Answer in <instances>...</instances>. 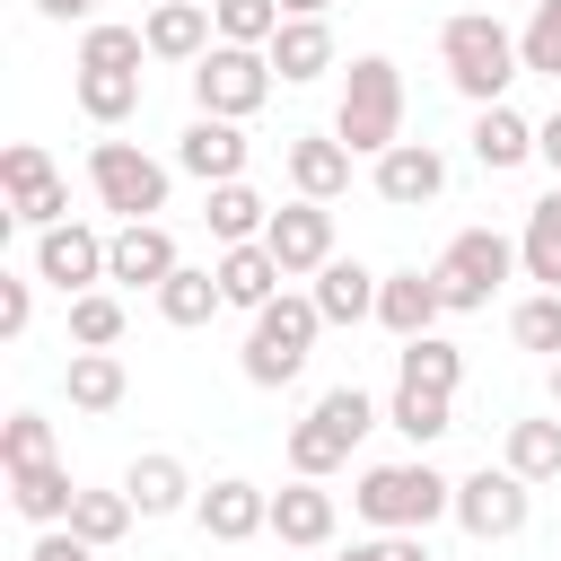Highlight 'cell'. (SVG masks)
I'll list each match as a JSON object with an SVG mask.
<instances>
[{
    "mask_svg": "<svg viewBox=\"0 0 561 561\" xmlns=\"http://www.w3.org/2000/svg\"><path fill=\"white\" fill-rule=\"evenodd\" d=\"M202 9H210V0H202Z\"/></svg>",
    "mask_w": 561,
    "mask_h": 561,
    "instance_id": "cell-50",
    "label": "cell"
},
{
    "mask_svg": "<svg viewBox=\"0 0 561 561\" xmlns=\"http://www.w3.org/2000/svg\"><path fill=\"white\" fill-rule=\"evenodd\" d=\"M517 9H535V0H517Z\"/></svg>",
    "mask_w": 561,
    "mask_h": 561,
    "instance_id": "cell-49",
    "label": "cell"
},
{
    "mask_svg": "<svg viewBox=\"0 0 561 561\" xmlns=\"http://www.w3.org/2000/svg\"><path fill=\"white\" fill-rule=\"evenodd\" d=\"M473 158H482L491 175L526 167V158H535V123H526L517 105H473Z\"/></svg>",
    "mask_w": 561,
    "mask_h": 561,
    "instance_id": "cell-24",
    "label": "cell"
},
{
    "mask_svg": "<svg viewBox=\"0 0 561 561\" xmlns=\"http://www.w3.org/2000/svg\"><path fill=\"white\" fill-rule=\"evenodd\" d=\"M123 491H131V508H140V517H175V508L193 500V473H184V456H167V447H149V456H131V473H123Z\"/></svg>",
    "mask_w": 561,
    "mask_h": 561,
    "instance_id": "cell-22",
    "label": "cell"
},
{
    "mask_svg": "<svg viewBox=\"0 0 561 561\" xmlns=\"http://www.w3.org/2000/svg\"><path fill=\"white\" fill-rule=\"evenodd\" d=\"M0 465H9V473H18V465H53V421H44V412H9Z\"/></svg>",
    "mask_w": 561,
    "mask_h": 561,
    "instance_id": "cell-40",
    "label": "cell"
},
{
    "mask_svg": "<svg viewBox=\"0 0 561 561\" xmlns=\"http://www.w3.org/2000/svg\"><path fill=\"white\" fill-rule=\"evenodd\" d=\"M272 535H280V543H298V552L333 543V491H316L307 473H298L289 491H272Z\"/></svg>",
    "mask_w": 561,
    "mask_h": 561,
    "instance_id": "cell-23",
    "label": "cell"
},
{
    "mask_svg": "<svg viewBox=\"0 0 561 561\" xmlns=\"http://www.w3.org/2000/svg\"><path fill=\"white\" fill-rule=\"evenodd\" d=\"M552 412H561V359H552Z\"/></svg>",
    "mask_w": 561,
    "mask_h": 561,
    "instance_id": "cell-48",
    "label": "cell"
},
{
    "mask_svg": "<svg viewBox=\"0 0 561 561\" xmlns=\"http://www.w3.org/2000/svg\"><path fill=\"white\" fill-rule=\"evenodd\" d=\"M438 316H447V298H438V272H386V280H377V324H386L394 342H412V333H438Z\"/></svg>",
    "mask_w": 561,
    "mask_h": 561,
    "instance_id": "cell-15",
    "label": "cell"
},
{
    "mask_svg": "<svg viewBox=\"0 0 561 561\" xmlns=\"http://www.w3.org/2000/svg\"><path fill=\"white\" fill-rule=\"evenodd\" d=\"M438 193H447V158H438L430 140H394V149L377 158V202L421 210V202H438Z\"/></svg>",
    "mask_w": 561,
    "mask_h": 561,
    "instance_id": "cell-14",
    "label": "cell"
},
{
    "mask_svg": "<svg viewBox=\"0 0 561 561\" xmlns=\"http://www.w3.org/2000/svg\"><path fill=\"white\" fill-rule=\"evenodd\" d=\"M61 386H70V403H79V412H114L131 377H123V359H114V351H70Z\"/></svg>",
    "mask_w": 561,
    "mask_h": 561,
    "instance_id": "cell-29",
    "label": "cell"
},
{
    "mask_svg": "<svg viewBox=\"0 0 561 561\" xmlns=\"http://www.w3.org/2000/svg\"><path fill=\"white\" fill-rule=\"evenodd\" d=\"M70 342L79 351H114L123 342V298L114 289H79L70 298Z\"/></svg>",
    "mask_w": 561,
    "mask_h": 561,
    "instance_id": "cell-36",
    "label": "cell"
},
{
    "mask_svg": "<svg viewBox=\"0 0 561 561\" xmlns=\"http://www.w3.org/2000/svg\"><path fill=\"white\" fill-rule=\"evenodd\" d=\"M105 245H114V237H96V228L61 219V228H44V237H35V280H53L61 298H79V289H96V280H105Z\"/></svg>",
    "mask_w": 561,
    "mask_h": 561,
    "instance_id": "cell-9",
    "label": "cell"
},
{
    "mask_svg": "<svg viewBox=\"0 0 561 561\" xmlns=\"http://www.w3.org/2000/svg\"><path fill=\"white\" fill-rule=\"evenodd\" d=\"M263 53H272V70H280L289 88H307V79L333 70V26H324V18H280V35H272Z\"/></svg>",
    "mask_w": 561,
    "mask_h": 561,
    "instance_id": "cell-19",
    "label": "cell"
},
{
    "mask_svg": "<svg viewBox=\"0 0 561 561\" xmlns=\"http://www.w3.org/2000/svg\"><path fill=\"white\" fill-rule=\"evenodd\" d=\"M535 158H543V167H552V184H561V114H543V123H535Z\"/></svg>",
    "mask_w": 561,
    "mask_h": 561,
    "instance_id": "cell-45",
    "label": "cell"
},
{
    "mask_svg": "<svg viewBox=\"0 0 561 561\" xmlns=\"http://www.w3.org/2000/svg\"><path fill=\"white\" fill-rule=\"evenodd\" d=\"M394 377H403V386H430V394H456L465 351H456V342H438V333H412V342L394 351Z\"/></svg>",
    "mask_w": 561,
    "mask_h": 561,
    "instance_id": "cell-28",
    "label": "cell"
},
{
    "mask_svg": "<svg viewBox=\"0 0 561 561\" xmlns=\"http://www.w3.org/2000/svg\"><path fill=\"white\" fill-rule=\"evenodd\" d=\"M202 219H210V237H219V245H254V237L272 228V202L237 175V184H210V210H202Z\"/></svg>",
    "mask_w": 561,
    "mask_h": 561,
    "instance_id": "cell-26",
    "label": "cell"
},
{
    "mask_svg": "<svg viewBox=\"0 0 561 561\" xmlns=\"http://www.w3.org/2000/svg\"><path fill=\"white\" fill-rule=\"evenodd\" d=\"M526 508H535V482L508 473V465H482V473L456 482V526H465L473 543H508V535L526 526Z\"/></svg>",
    "mask_w": 561,
    "mask_h": 561,
    "instance_id": "cell-8",
    "label": "cell"
},
{
    "mask_svg": "<svg viewBox=\"0 0 561 561\" xmlns=\"http://www.w3.org/2000/svg\"><path fill=\"white\" fill-rule=\"evenodd\" d=\"M175 167L202 175V184H237V175H245V131H237L228 114H193L184 140H175Z\"/></svg>",
    "mask_w": 561,
    "mask_h": 561,
    "instance_id": "cell-13",
    "label": "cell"
},
{
    "mask_svg": "<svg viewBox=\"0 0 561 561\" xmlns=\"http://www.w3.org/2000/svg\"><path fill=\"white\" fill-rule=\"evenodd\" d=\"M430 272H438L447 316H473V307H491V289L517 272V245H508L500 228H465V237H447V254H438Z\"/></svg>",
    "mask_w": 561,
    "mask_h": 561,
    "instance_id": "cell-5",
    "label": "cell"
},
{
    "mask_svg": "<svg viewBox=\"0 0 561 561\" xmlns=\"http://www.w3.org/2000/svg\"><path fill=\"white\" fill-rule=\"evenodd\" d=\"M175 272V237L158 228V219H123L114 228V245H105V280H123V289H149L158 298V280Z\"/></svg>",
    "mask_w": 561,
    "mask_h": 561,
    "instance_id": "cell-12",
    "label": "cell"
},
{
    "mask_svg": "<svg viewBox=\"0 0 561 561\" xmlns=\"http://www.w3.org/2000/svg\"><path fill=\"white\" fill-rule=\"evenodd\" d=\"M333 0H280V18H324Z\"/></svg>",
    "mask_w": 561,
    "mask_h": 561,
    "instance_id": "cell-47",
    "label": "cell"
},
{
    "mask_svg": "<svg viewBox=\"0 0 561 561\" xmlns=\"http://www.w3.org/2000/svg\"><path fill=\"white\" fill-rule=\"evenodd\" d=\"M219 44H272L280 35V0H210Z\"/></svg>",
    "mask_w": 561,
    "mask_h": 561,
    "instance_id": "cell-38",
    "label": "cell"
},
{
    "mask_svg": "<svg viewBox=\"0 0 561 561\" xmlns=\"http://www.w3.org/2000/svg\"><path fill=\"white\" fill-rule=\"evenodd\" d=\"M79 114H88V123L140 114V70H79Z\"/></svg>",
    "mask_w": 561,
    "mask_h": 561,
    "instance_id": "cell-34",
    "label": "cell"
},
{
    "mask_svg": "<svg viewBox=\"0 0 561 561\" xmlns=\"http://www.w3.org/2000/svg\"><path fill=\"white\" fill-rule=\"evenodd\" d=\"M140 35H149V61H202L210 35H219V18H210L202 0H158V9L140 18Z\"/></svg>",
    "mask_w": 561,
    "mask_h": 561,
    "instance_id": "cell-16",
    "label": "cell"
},
{
    "mask_svg": "<svg viewBox=\"0 0 561 561\" xmlns=\"http://www.w3.org/2000/svg\"><path fill=\"white\" fill-rule=\"evenodd\" d=\"M70 500H79V482H70L61 465H18V473H9V508H18L26 526H70Z\"/></svg>",
    "mask_w": 561,
    "mask_h": 561,
    "instance_id": "cell-25",
    "label": "cell"
},
{
    "mask_svg": "<svg viewBox=\"0 0 561 561\" xmlns=\"http://www.w3.org/2000/svg\"><path fill=\"white\" fill-rule=\"evenodd\" d=\"M517 263H526V280H543V289H561V184L526 210V237H517Z\"/></svg>",
    "mask_w": 561,
    "mask_h": 561,
    "instance_id": "cell-27",
    "label": "cell"
},
{
    "mask_svg": "<svg viewBox=\"0 0 561 561\" xmlns=\"http://www.w3.org/2000/svg\"><path fill=\"white\" fill-rule=\"evenodd\" d=\"M517 61H526V70H543V79H561V0H535V9H526Z\"/></svg>",
    "mask_w": 561,
    "mask_h": 561,
    "instance_id": "cell-39",
    "label": "cell"
},
{
    "mask_svg": "<svg viewBox=\"0 0 561 561\" xmlns=\"http://www.w3.org/2000/svg\"><path fill=\"white\" fill-rule=\"evenodd\" d=\"M26 561H96V543H79V535H70V526H44V535H35V552H26Z\"/></svg>",
    "mask_w": 561,
    "mask_h": 561,
    "instance_id": "cell-44",
    "label": "cell"
},
{
    "mask_svg": "<svg viewBox=\"0 0 561 561\" xmlns=\"http://www.w3.org/2000/svg\"><path fill=\"white\" fill-rule=\"evenodd\" d=\"M88 184H96V202L123 210V219H158V210H167V167H158L149 149H131V140H96V149H88Z\"/></svg>",
    "mask_w": 561,
    "mask_h": 561,
    "instance_id": "cell-7",
    "label": "cell"
},
{
    "mask_svg": "<svg viewBox=\"0 0 561 561\" xmlns=\"http://www.w3.org/2000/svg\"><path fill=\"white\" fill-rule=\"evenodd\" d=\"M508 342H517V351H543V359H561V289H535V298H517V307H508Z\"/></svg>",
    "mask_w": 561,
    "mask_h": 561,
    "instance_id": "cell-35",
    "label": "cell"
},
{
    "mask_svg": "<svg viewBox=\"0 0 561 561\" xmlns=\"http://www.w3.org/2000/svg\"><path fill=\"white\" fill-rule=\"evenodd\" d=\"M289 184H298L307 202L351 193V149H342V131H298V140H289Z\"/></svg>",
    "mask_w": 561,
    "mask_h": 561,
    "instance_id": "cell-18",
    "label": "cell"
},
{
    "mask_svg": "<svg viewBox=\"0 0 561 561\" xmlns=\"http://www.w3.org/2000/svg\"><path fill=\"white\" fill-rule=\"evenodd\" d=\"M210 272H219L228 307H245V316H254V307H272V298H280V280H289V272H280V254H272L263 237H254V245H219V263H210Z\"/></svg>",
    "mask_w": 561,
    "mask_h": 561,
    "instance_id": "cell-17",
    "label": "cell"
},
{
    "mask_svg": "<svg viewBox=\"0 0 561 561\" xmlns=\"http://www.w3.org/2000/svg\"><path fill=\"white\" fill-rule=\"evenodd\" d=\"M0 184H9V202H26V193H44V184H53V158H44L35 140H18V149L0 158Z\"/></svg>",
    "mask_w": 561,
    "mask_h": 561,
    "instance_id": "cell-41",
    "label": "cell"
},
{
    "mask_svg": "<svg viewBox=\"0 0 561 561\" xmlns=\"http://www.w3.org/2000/svg\"><path fill=\"white\" fill-rule=\"evenodd\" d=\"M351 508H359L368 526H386V535H421L430 517H456V482L430 473L421 456H412V465H368L359 491H351Z\"/></svg>",
    "mask_w": 561,
    "mask_h": 561,
    "instance_id": "cell-3",
    "label": "cell"
},
{
    "mask_svg": "<svg viewBox=\"0 0 561 561\" xmlns=\"http://www.w3.org/2000/svg\"><path fill=\"white\" fill-rule=\"evenodd\" d=\"M263 96H272V53H263V44H210V53L193 61V105H202V114L245 123Z\"/></svg>",
    "mask_w": 561,
    "mask_h": 561,
    "instance_id": "cell-6",
    "label": "cell"
},
{
    "mask_svg": "<svg viewBox=\"0 0 561 561\" xmlns=\"http://www.w3.org/2000/svg\"><path fill=\"white\" fill-rule=\"evenodd\" d=\"M263 245L280 254V272H289V280H298V272H324V263H333V210L298 193L289 210H272V228H263Z\"/></svg>",
    "mask_w": 561,
    "mask_h": 561,
    "instance_id": "cell-10",
    "label": "cell"
},
{
    "mask_svg": "<svg viewBox=\"0 0 561 561\" xmlns=\"http://www.w3.org/2000/svg\"><path fill=\"white\" fill-rule=\"evenodd\" d=\"M131 517H140V508H131V491H79V500H70V535H79V543H96V552H105V543H123V535H131Z\"/></svg>",
    "mask_w": 561,
    "mask_h": 561,
    "instance_id": "cell-30",
    "label": "cell"
},
{
    "mask_svg": "<svg viewBox=\"0 0 561 561\" xmlns=\"http://www.w3.org/2000/svg\"><path fill=\"white\" fill-rule=\"evenodd\" d=\"M333 465H351V438L324 421V412H307L298 430H289V473H307V482H324Z\"/></svg>",
    "mask_w": 561,
    "mask_h": 561,
    "instance_id": "cell-33",
    "label": "cell"
},
{
    "mask_svg": "<svg viewBox=\"0 0 561 561\" xmlns=\"http://www.w3.org/2000/svg\"><path fill=\"white\" fill-rule=\"evenodd\" d=\"M333 131L351 158H386L403 140V70L386 53H359L351 79H342V105H333Z\"/></svg>",
    "mask_w": 561,
    "mask_h": 561,
    "instance_id": "cell-2",
    "label": "cell"
},
{
    "mask_svg": "<svg viewBox=\"0 0 561 561\" xmlns=\"http://www.w3.org/2000/svg\"><path fill=\"white\" fill-rule=\"evenodd\" d=\"M508 473L561 482V412H552V421H508Z\"/></svg>",
    "mask_w": 561,
    "mask_h": 561,
    "instance_id": "cell-31",
    "label": "cell"
},
{
    "mask_svg": "<svg viewBox=\"0 0 561 561\" xmlns=\"http://www.w3.org/2000/svg\"><path fill=\"white\" fill-rule=\"evenodd\" d=\"M447 403H456V394H430V386H403V377H394V403H386V421H394L412 447H430V438H447V430H456V421H447Z\"/></svg>",
    "mask_w": 561,
    "mask_h": 561,
    "instance_id": "cell-32",
    "label": "cell"
},
{
    "mask_svg": "<svg viewBox=\"0 0 561 561\" xmlns=\"http://www.w3.org/2000/svg\"><path fill=\"white\" fill-rule=\"evenodd\" d=\"M44 18H96V0H35Z\"/></svg>",
    "mask_w": 561,
    "mask_h": 561,
    "instance_id": "cell-46",
    "label": "cell"
},
{
    "mask_svg": "<svg viewBox=\"0 0 561 561\" xmlns=\"http://www.w3.org/2000/svg\"><path fill=\"white\" fill-rule=\"evenodd\" d=\"M377 280H386V272L333 254V263L316 272V307H324V324H368V316H377Z\"/></svg>",
    "mask_w": 561,
    "mask_h": 561,
    "instance_id": "cell-20",
    "label": "cell"
},
{
    "mask_svg": "<svg viewBox=\"0 0 561 561\" xmlns=\"http://www.w3.org/2000/svg\"><path fill=\"white\" fill-rule=\"evenodd\" d=\"M140 61H149L140 26H88L79 35V70H140Z\"/></svg>",
    "mask_w": 561,
    "mask_h": 561,
    "instance_id": "cell-37",
    "label": "cell"
},
{
    "mask_svg": "<svg viewBox=\"0 0 561 561\" xmlns=\"http://www.w3.org/2000/svg\"><path fill=\"white\" fill-rule=\"evenodd\" d=\"M438 61H447V88L473 96V105H508V79L526 70L517 61V35L491 18V9H456L438 26Z\"/></svg>",
    "mask_w": 561,
    "mask_h": 561,
    "instance_id": "cell-1",
    "label": "cell"
},
{
    "mask_svg": "<svg viewBox=\"0 0 561 561\" xmlns=\"http://www.w3.org/2000/svg\"><path fill=\"white\" fill-rule=\"evenodd\" d=\"M26 324H35V280H18V272H0V333L18 342Z\"/></svg>",
    "mask_w": 561,
    "mask_h": 561,
    "instance_id": "cell-42",
    "label": "cell"
},
{
    "mask_svg": "<svg viewBox=\"0 0 561 561\" xmlns=\"http://www.w3.org/2000/svg\"><path fill=\"white\" fill-rule=\"evenodd\" d=\"M342 561H430V543L421 535H377V543H351Z\"/></svg>",
    "mask_w": 561,
    "mask_h": 561,
    "instance_id": "cell-43",
    "label": "cell"
},
{
    "mask_svg": "<svg viewBox=\"0 0 561 561\" xmlns=\"http://www.w3.org/2000/svg\"><path fill=\"white\" fill-rule=\"evenodd\" d=\"M228 307V289H219V272L210 263H175L167 280H158V316L175 324V333H193V324H210Z\"/></svg>",
    "mask_w": 561,
    "mask_h": 561,
    "instance_id": "cell-21",
    "label": "cell"
},
{
    "mask_svg": "<svg viewBox=\"0 0 561 561\" xmlns=\"http://www.w3.org/2000/svg\"><path fill=\"white\" fill-rule=\"evenodd\" d=\"M316 333H324L316 289H280L272 307H254V333H245V377H254V386H289V377L307 368Z\"/></svg>",
    "mask_w": 561,
    "mask_h": 561,
    "instance_id": "cell-4",
    "label": "cell"
},
{
    "mask_svg": "<svg viewBox=\"0 0 561 561\" xmlns=\"http://www.w3.org/2000/svg\"><path fill=\"white\" fill-rule=\"evenodd\" d=\"M193 517H202L210 543H254V535H272V491L228 473V482H210V491L193 500Z\"/></svg>",
    "mask_w": 561,
    "mask_h": 561,
    "instance_id": "cell-11",
    "label": "cell"
}]
</instances>
